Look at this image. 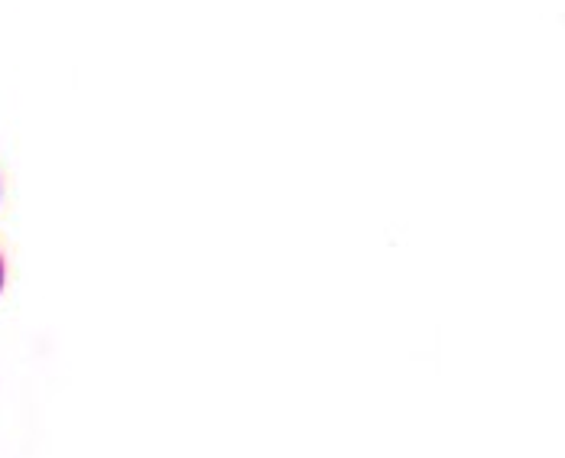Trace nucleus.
Here are the masks:
<instances>
[{
    "label": "nucleus",
    "instance_id": "f257e3e1",
    "mask_svg": "<svg viewBox=\"0 0 565 458\" xmlns=\"http://www.w3.org/2000/svg\"><path fill=\"white\" fill-rule=\"evenodd\" d=\"M0 287H3V264H0Z\"/></svg>",
    "mask_w": 565,
    "mask_h": 458
}]
</instances>
